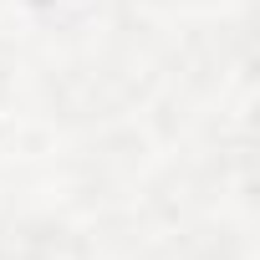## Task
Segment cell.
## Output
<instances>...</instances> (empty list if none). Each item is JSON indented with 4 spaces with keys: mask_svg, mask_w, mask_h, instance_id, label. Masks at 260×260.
<instances>
[{
    "mask_svg": "<svg viewBox=\"0 0 260 260\" xmlns=\"http://www.w3.org/2000/svg\"><path fill=\"white\" fill-rule=\"evenodd\" d=\"M41 92H46L51 117H61V122H107L133 102V82L122 77V67L97 61V56L56 67Z\"/></svg>",
    "mask_w": 260,
    "mask_h": 260,
    "instance_id": "6da1fadb",
    "label": "cell"
},
{
    "mask_svg": "<svg viewBox=\"0 0 260 260\" xmlns=\"http://www.w3.org/2000/svg\"><path fill=\"white\" fill-rule=\"evenodd\" d=\"M0 260H77V235L56 214H6Z\"/></svg>",
    "mask_w": 260,
    "mask_h": 260,
    "instance_id": "7a4b0ae2",
    "label": "cell"
},
{
    "mask_svg": "<svg viewBox=\"0 0 260 260\" xmlns=\"http://www.w3.org/2000/svg\"><path fill=\"white\" fill-rule=\"evenodd\" d=\"M138 153H143V138H133L127 127H117V133H102L97 143H87L77 153L72 174H77L82 189H112V184H122L138 169Z\"/></svg>",
    "mask_w": 260,
    "mask_h": 260,
    "instance_id": "3957f363",
    "label": "cell"
},
{
    "mask_svg": "<svg viewBox=\"0 0 260 260\" xmlns=\"http://www.w3.org/2000/svg\"><path fill=\"white\" fill-rule=\"evenodd\" d=\"M209 179H199V169L194 164H174L164 179H153V189H148V204H153V214L158 219H169V224H179V219H189L204 199H209Z\"/></svg>",
    "mask_w": 260,
    "mask_h": 260,
    "instance_id": "277c9868",
    "label": "cell"
},
{
    "mask_svg": "<svg viewBox=\"0 0 260 260\" xmlns=\"http://www.w3.org/2000/svg\"><path fill=\"white\" fill-rule=\"evenodd\" d=\"M174 260H250V245L235 224H189L174 245Z\"/></svg>",
    "mask_w": 260,
    "mask_h": 260,
    "instance_id": "5b68a950",
    "label": "cell"
},
{
    "mask_svg": "<svg viewBox=\"0 0 260 260\" xmlns=\"http://www.w3.org/2000/svg\"><path fill=\"white\" fill-rule=\"evenodd\" d=\"M11 87H16V46L0 41V102L11 97Z\"/></svg>",
    "mask_w": 260,
    "mask_h": 260,
    "instance_id": "8992f818",
    "label": "cell"
},
{
    "mask_svg": "<svg viewBox=\"0 0 260 260\" xmlns=\"http://www.w3.org/2000/svg\"><path fill=\"white\" fill-rule=\"evenodd\" d=\"M153 6H194V0H153Z\"/></svg>",
    "mask_w": 260,
    "mask_h": 260,
    "instance_id": "52a82bcc",
    "label": "cell"
}]
</instances>
